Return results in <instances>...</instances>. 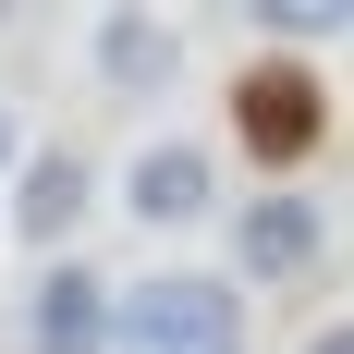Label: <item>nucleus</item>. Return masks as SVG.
<instances>
[{"instance_id":"8","label":"nucleus","mask_w":354,"mask_h":354,"mask_svg":"<svg viewBox=\"0 0 354 354\" xmlns=\"http://www.w3.org/2000/svg\"><path fill=\"white\" fill-rule=\"evenodd\" d=\"M306 354H354V330H318V342H306Z\"/></svg>"},{"instance_id":"6","label":"nucleus","mask_w":354,"mask_h":354,"mask_svg":"<svg viewBox=\"0 0 354 354\" xmlns=\"http://www.w3.org/2000/svg\"><path fill=\"white\" fill-rule=\"evenodd\" d=\"M98 342H110L98 269H49V281H37V354H98Z\"/></svg>"},{"instance_id":"5","label":"nucleus","mask_w":354,"mask_h":354,"mask_svg":"<svg viewBox=\"0 0 354 354\" xmlns=\"http://www.w3.org/2000/svg\"><path fill=\"white\" fill-rule=\"evenodd\" d=\"M122 196H135V220H196L220 196V159H208V147H147Z\"/></svg>"},{"instance_id":"2","label":"nucleus","mask_w":354,"mask_h":354,"mask_svg":"<svg viewBox=\"0 0 354 354\" xmlns=\"http://www.w3.org/2000/svg\"><path fill=\"white\" fill-rule=\"evenodd\" d=\"M232 147L269 159V171L318 159V147H330V86H318V62H257L245 86H232Z\"/></svg>"},{"instance_id":"3","label":"nucleus","mask_w":354,"mask_h":354,"mask_svg":"<svg viewBox=\"0 0 354 354\" xmlns=\"http://www.w3.org/2000/svg\"><path fill=\"white\" fill-rule=\"evenodd\" d=\"M86 196H98V171H86L73 147H37L25 183H12V232H25V245H62L73 220H86Z\"/></svg>"},{"instance_id":"1","label":"nucleus","mask_w":354,"mask_h":354,"mask_svg":"<svg viewBox=\"0 0 354 354\" xmlns=\"http://www.w3.org/2000/svg\"><path fill=\"white\" fill-rule=\"evenodd\" d=\"M98 354H245V306L208 269H159V281L110 293V342Z\"/></svg>"},{"instance_id":"7","label":"nucleus","mask_w":354,"mask_h":354,"mask_svg":"<svg viewBox=\"0 0 354 354\" xmlns=\"http://www.w3.org/2000/svg\"><path fill=\"white\" fill-rule=\"evenodd\" d=\"M98 73L110 86H159V73H171V37L147 25V12H110L98 25Z\"/></svg>"},{"instance_id":"9","label":"nucleus","mask_w":354,"mask_h":354,"mask_svg":"<svg viewBox=\"0 0 354 354\" xmlns=\"http://www.w3.org/2000/svg\"><path fill=\"white\" fill-rule=\"evenodd\" d=\"M0 159H12V110H0Z\"/></svg>"},{"instance_id":"4","label":"nucleus","mask_w":354,"mask_h":354,"mask_svg":"<svg viewBox=\"0 0 354 354\" xmlns=\"http://www.w3.org/2000/svg\"><path fill=\"white\" fill-rule=\"evenodd\" d=\"M232 245H245V269H257V281H293V269H306L330 232H318V208H306V196H257V208L232 220Z\"/></svg>"}]
</instances>
